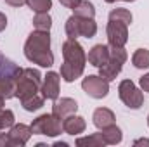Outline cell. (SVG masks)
I'll return each instance as SVG.
<instances>
[{
	"label": "cell",
	"mask_w": 149,
	"mask_h": 147,
	"mask_svg": "<svg viewBox=\"0 0 149 147\" xmlns=\"http://www.w3.org/2000/svg\"><path fill=\"white\" fill-rule=\"evenodd\" d=\"M63 57H64V62L61 66V78L64 81L71 83L83 74L85 62H87L85 50L76 40L68 38L63 43Z\"/></svg>",
	"instance_id": "1"
},
{
	"label": "cell",
	"mask_w": 149,
	"mask_h": 147,
	"mask_svg": "<svg viewBox=\"0 0 149 147\" xmlns=\"http://www.w3.org/2000/svg\"><path fill=\"white\" fill-rule=\"evenodd\" d=\"M24 55L30 62L42 68H50L54 64V54L50 52V35L49 31H33L24 43Z\"/></svg>",
	"instance_id": "2"
},
{
	"label": "cell",
	"mask_w": 149,
	"mask_h": 147,
	"mask_svg": "<svg viewBox=\"0 0 149 147\" xmlns=\"http://www.w3.org/2000/svg\"><path fill=\"white\" fill-rule=\"evenodd\" d=\"M40 87H42L40 71L33 68H26L16 78V97H19V101L33 97L40 92Z\"/></svg>",
	"instance_id": "3"
},
{
	"label": "cell",
	"mask_w": 149,
	"mask_h": 147,
	"mask_svg": "<svg viewBox=\"0 0 149 147\" xmlns=\"http://www.w3.org/2000/svg\"><path fill=\"white\" fill-rule=\"evenodd\" d=\"M97 33V24L90 17H80V16H71L66 21V35L71 40H76L78 37L92 38Z\"/></svg>",
	"instance_id": "4"
},
{
	"label": "cell",
	"mask_w": 149,
	"mask_h": 147,
	"mask_svg": "<svg viewBox=\"0 0 149 147\" xmlns=\"http://www.w3.org/2000/svg\"><path fill=\"white\" fill-rule=\"evenodd\" d=\"M127 59H128V55H127V52H125L123 47H111V50H109V61L104 66L99 68V76H102L106 81H113L120 74L123 64L127 62Z\"/></svg>",
	"instance_id": "5"
},
{
	"label": "cell",
	"mask_w": 149,
	"mask_h": 147,
	"mask_svg": "<svg viewBox=\"0 0 149 147\" xmlns=\"http://www.w3.org/2000/svg\"><path fill=\"white\" fill-rule=\"evenodd\" d=\"M31 133L33 135H47V137H57L63 132V123L54 114H42L31 123Z\"/></svg>",
	"instance_id": "6"
},
{
	"label": "cell",
	"mask_w": 149,
	"mask_h": 147,
	"mask_svg": "<svg viewBox=\"0 0 149 147\" xmlns=\"http://www.w3.org/2000/svg\"><path fill=\"white\" fill-rule=\"evenodd\" d=\"M118 95L121 102L130 109H139L144 104V94L135 87L132 80H123L118 87Z\"/></svg>",
	"instance_id": "7"
},
{
	"label": "cell",
	"mask_w": 149,
	"mask_h": 147,
	"mask_svg": "<svg viewBox=\"0 0 149 147\" xmlns=\"http://www.w3.org/2000/svg\"><path fill=\"white\" fill-rule=\"evenodd\" d=\"M81 88H83V92H85L88 97H92V99H104V97L109 94V81H106L102 76L90 74V76L83 78Z\"/></svg>",
	"instance_id": "8"
},
{
	"label": "cell",
	"mask_w": 149,
	"mask_h": 147,
	"mask_svg": "<svg viewBox=\"0 0 149 147\" xmlns=\"http://www.w3.org/2000/svg\"><path fill=\"white\" fill-rule=\"evenodd\" d=\"M108 42L111 47H123L128 40V24L118 19H111L108 23Z\"/></svg>",
	"instance_id": "9"
},
{
	"label": "cell",
	"mask_w": 149,
	"mask_h": 147,
	"mask_svg": "<svg viewBox=\"0 0 149 147\" xmlns=\"http://www.w3.org/2000/svg\"><path fill=\"white\" fill-rule=\"evenodd\" d=\"M59 80H61L59 74L54 73V71H49L43 76V81H42V87H40V92H42L43 99L56 101L59 97Z\"/></svg>",
	"instance_id": "10"
},
{
	"label": "cell",
	"mask_w": 149,
	"mask_h": 147,
	"mask_svg": "<svg viewBox=\"0 0 149 147\" xmlns=\"http://www.w3.org/2000/svg\"><path fill=\"white\" fill-rule=\"evenodd\" d=\"M31 137V128L28 125H12L10 126V132L7 133V139H9V147H23Z\"/></svg>",
	"instance_id": "11"
},
{
	"label": "cell",
	"mask_w": 149,
	"mask_h": 147,
	"mask_svg": "<svg viewBox=\"0 0 149 147\" xmlns=\"http://www.w3.org/2000/svg\"><path fill=\"white\" fill-rule=\"evenodd\" d=\"M76 111H78V104L74 99H70V97H63L61 101L56 99V102L52 106V114L59 119H64L66 116L74 114Z\"/></svg>",
	"instance_id": "12"
},
{
	"label": "cell",
	"mask_w": 149,
	"mask_h": 147,
	"mask_svg": "<svg viewBox=\"0 0 149 147\" xmlns=\"http://www.w3.org/2000/svg\"><path fill=\"white\" fill-rule=\"evenodd\" d=\"M109 50H111V49H109L108 45H102V43L94 45V47L90 49L87 59H88V62H90L92 66L101 68V66H104V64L109 61Z\"/></svg>",
	"instance_id": "13"
},
{
	"label": "cell",
	"mask_w": 149,
	"mask_h": 147,
	"mask_svg": "<svg viewBox=\"0 0 149 147\" xmlns=\"http://www.w3.org/2000/svg\"><path fill=\"white\" fill-rule=\"evenodd\" d=\"M85 128H87V123L81 116L70 114L63 119V132H66L68 135H80L85 132Z\"/></svg>",
	"instance_id": "14"
},
{
	"label": "cell",
	"mask_w": 149,
	"mask_h": 147,
	"mask_svg": "<svg viewBox=\"0 0 149 147\" xmlns=\"http://www.w3.org/2000/svg\"><path fill=\"white\" fill-rule=\"evenodd\" d=\"M21 68L14 62V61H10V59H7L2 52H0V78H3V80H16L19 74H21Z\"/></svg>",
	"instance_id": "15"
},
{
	"label": "cell",
	"mask_w": 149,
	"mask_h": 147,
	"mask_svg": "<svg viewBox=\"0 0 149 147\" xmlns=\"http://www.w3.org/2000/svg\"><path fill=\"white\" fill-rule=\"evenodd\" d=\"M92 119H94V125L99 130H102V128H106V126L114 123V112L111 109H108V107H99V109L94 111Z\"/></svg>",
	"instance_id": "16"
},
{
	"label": "cell",
	"mask_w": 149,
	"mask_h": 147,
	"mask_svg": "<svg viewBox=\"0 0 149 147\" xmlns=\"http://www.w3.org/2000/svg\"><path fill=\"white\" fill-rule=\"evenodd\" d=\"M101 135H102V139H104V142H106L108 146H116V144H120L121 139H123L121 130H120L114 123L109 125V126H106V128H102V130H101Z\"/></svg>",
	"instance_id": "17"
},
{
	"label": "cell",
	"mask_w": 149,
	"mask_h": 147,
	"mask_svg": "<svg viewBox=\"0 0 149 147\" xmlns=\"http://www.w3.org/2000/svg\"><path fill=\"white\" fill-rule=\"evenodd\" d=\"M132 64L139 69L149 68V50L148 49H137L132 55Z\"/></svg>",
	"instance_id": "18"
},
{
	"label": "cell",
	"mask_w": 149,
	"mask_h": 147,
	"mask_svg": "<svg viewBox=\"0 0 149 147\" xmlns=\"http://www.w3.org/2000/svg\"><path fill=\"white\" fill-rule=\"evenodd\" d=\"M73 12H74V16H80V17H90V19H94V16H95L94 3L88 2V0H81V2L73 9Z\"/></svg>",
	"instance_id": "19"
},
{
	"label": "cell",
	"mask_w": 149,
	"mask_h": 147,
	"mask_svg": "<svg viewBox=\"0 0 149 147\" xmlns=\"http://www.w3.org/2000/svg\"><path fill=\"white\" fill-rule=\"evenodd\" d=\"M74 144H76L78 147H83V146L102 147V146H106V142H104V139H102L101 132H99V133H94V135H88V137H81V139H78Z\"/></svg>",
	"instance_id": "20"
},
{
	"label": "cell",
	"mask_w": 149,
	"mask_h": 147,
	"mask_svg": "<svg viewBox=\"0 0 149 147\" xmlns=\"http://www.w3.org/2000/svg\"><path fill=\"white\" fill-rule=\"evenodd\" d=\"M0 97L2 99L16 97V80H3V78H0Z\"/></svg>",
	"instance_id": "21"
},
{
	"label": "cell",
	"mask_w": 149,
	"mask_h": 147,
	"mask_svg": "<svg viewBox=\"0 0 149 147\" xmlns=\"http://www.w3.org/2000/svg\"><path fill=\"white\" fill-rule=\"evenodd\" d=\"M33 26L35 30H40V31H49L50 26H52V19L49 16V12H40L33 17Z\"/></svg>",
	"instance_id": "22"
},
{
	"label": "cell",
	"mask_w": 149,
	"mask_h": 147,
	"mask_svg": "<svg viewBox=\"0 0 149 147\" xmlns=\"http://www.w3.org/2000/svg\"><path fill=\"white\" fill-rule=\"evenodd\" d=\"M28 7L33 10V12H49L52 9V0H26Z\"/></svg>",
	"instance_id": "23"
},
{
	"label": "cell",
	"mask_w": 149,
	"mask_h": 147,
	"mask_svg": "<svg viewBox=\"0 0 149 147\" xmlns=\"http://www.w3.org/2000/svg\"><path fill=\"white\" fill-rule=\"evenodd\" d=\"M21 104H23V107L26 111H38L42 106H43V97H40V95H33V97H28V99H24V101H21Z\"/></svg>",
	"instance_id": "24"
},
{
	"label": "cell",
	"mask_w": 149,
	"mask_h": 147,
	"mask_svg": "<svg viewBox=\"0 0 149 147\" xmlns=\"http://www.w3.org/2000/svg\"><path fill=\"white\" fill-rule=\"evenodd\" d=\"M14 125V112L10 109H0V132Z\"/></svg>",
	"instance_id": "25"
},
{
	"label": "cell",
	"mask_w": 149,
	"mask_h": 147,
	"mask_svg": "<svg viewBox=\"0 0 149 147\" xmlns=\"http://www.w3.org/2000/svg\"><path fill=\"white\" fill-rule=\"evenodd\" d=\"M109 17L111 19H118V21H123L127 24L132 23V14L127 9H113L111 12H109Z\"/></svg>",
	"instance_id": "26"
},
{
	"label": "cell",
	"mask_w": 149,
	"mask_h": 147,
	"mask_svg": "<svg viewBox=\"0 0 149 147\" xmlns=\"http://www.w3.org/2000/svg\"><path fill=\"white\" fill-rule=\"evenodd\" d=\"M139 85H141L142 92H149V73H148V74H144V76L139 80Z\"/></svg>",
	"instance_id": "27"
},
{
	"label": "cell",
	"mask_w": 149,
	"mask_h": 147,
	"mask_svg": "<svg viewBox=\"0 0 149 147\" xmlns=\"http://www.w3.org/2000/svg\"><path fill=\"white\" fill-rule=\"evenodd\" d=\"M61 2V5H64V7H68V9H74L81 0H59Z\"/></svg>",
	"instance_id": "28"
},
{
	"label": "cell",
	"mask_w": 149,
	"mask_h": 147,
	"mask_svg": "<svg viewBox=\"0 0 149 147\" xmlns=\"http://www.w3.org/2000/svg\"><path fill=\"white\" fill-rule=\"evenodd\" d=\"M5 3H9L10 7H21L26 3V0H5Z\"/></svg>",
	"instance_id": "29"
},
{
	"label": "cell",
	"mask_w": 149,
	"mask_h": 147,
	"mask_svg": "<svg viewBox=\"0 0 149 147\" xmlns=\"http://www.w3.org/2000/svg\"><path fill=\"white\" fill-rule=\"evenodd\" d=\"M0 147H9V139H7V133H2V132H0Z\"/></svg>",
	"instance_id": "30"
},
{
	"label": "cell",
	"mask_w": 149,
	"mask_h": 147,
	"mask_svg": "<svg viewBox=\"0 0 149 147\" xmlns=\"http://www.w3.org/2000/svg\"><path fill=\"white\" fill-rule=\"evenodd\" d=\"M5 26H7V17H5V14L0 12V31H3Z\"/></svg>",
	"instance_id": "31"
},
{
	"label": "cell",
	"mask_w": 149,
	"mask_h": 147,
	"mask_svg": "<svg viewBox=\"0 0 149 147\" xmlns=\"http://www.w3.org/2000/svg\"><path fill=\"white\" fill-rule=\"evenodd\" d=\"M134 146H149V140L148 139H141V140H135Z\"/></svg>",
	"instance_id": "32"
},
{
	"label": "cell",
	"mask_w": 149,
	"mask_h": 147,
	"mask_svg": "<svg viewBox=\"0 0 149 147\" xmlns=\"http://www.w3.org/2000/svg\"><path fill=\"white\" fill-rule=\"evenodd\" d=\"M108 3H113V2H116V0H106ZM123 2H135V0H123Z\"/></svg>",
	"instance_id": "33"
},
{
	"label": "cell",
	"mask_w": 149,
	"mask_h": 147,
	"mask_svg": "<svg viewBox=\"0 0 149 147\" xmlns=\"http://www.w3.org/2000/svg\"><path fill=\"white\" fill-rule=\"evenodd\" d=\"M3 101H5V99H2V97H0V109L3 107Z\"/></svg>",
	"instance_id": "34"
},
{
	"label": "cell",
	"mask_w": 149,
	"mask_h": 147,
	"mask_svg": "<svg viewBox=\"0 0 149 147\" xmlns=\"http://www.w3.org/2000/svg\"><path fill=\"white\" fill-rule=\"evenodd\" d=\"M148 125H149V116H148Z\"/></svg>",
	"instance_id": "35"
}]
</instances>
